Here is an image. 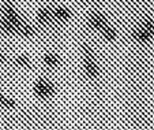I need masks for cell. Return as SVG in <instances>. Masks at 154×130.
<instances>
[{
	"instance_id": "277c9868",
	"label": "cell",
	"mask_w": 154,
	"mask_h": 130,
	"mask_svg": "<svg viewBox=\"0 0 154 130\" xmlns=\"http://www.w3.org/2000/svg\"><path fill=\"white\" fill-rule=\"evenodd\" d=\"M89 23H90V26L94 28V29L102 30V28L106 26V19H105V17L102 14H100V12H93V14L90 15V18H89Z\"/></svg>"
},
{
	"instance_id": "3957f363",
	"label": "cell",
	"mask_w": 154,
	"mask_h": 130,
	"mask_svg": "<svg viewBox=\"0 0 154 130\" xmlns=\"http://www.w3.org/2000/svg\"><path fill=\"white\" fill-rule=\"evenodd\" d=\"M2 14H3L4 19H7L8 22H11L12 25L15 26V29H17L19 25H22V23H23V21L20 19V17L17 14L14 6H12L11 3H6L3 7H2Z\"/></svg>"
},
{
	"instance_id": "4fadbf2b",
	"label": "cell",
	"mask_w": 154,
	"mask_h": 130,
	"mask_svg": "<svg viewBox=\"0 0 154 130\" xmlns=\"http://www.w3.org/2000/svg\"><path fill=\"white\" fill-rule=\"evenodd\" d=\"M82 48H83V55H85V59H96L93 49H91L89 45L83 44V47H82Z\"/></svg>"
},
{
	"instance_id": "7c38bea8",
	"label": "cell",
	"mask_w": 154,
	"mask_h": 130,
	"mask_svg": "<svg viewBox=\"0 0 154 130\" xmlns=\"http://www.w3.org/2000/svg\"><path fill=\"white\" fill-rule=\"evenodd\" d=\"M17 64L22 67H29L30 66V59L26 55H20L17 58Z\"/></svg>"
},
{
	"instance_id": "5b68a950",
	"label": "cell",
	"mask_w": 154,
	"mask_h": 130,
	"mask_svg": "<svg viewBox=\"0 0 154 130\" xmlns=\"http://www.w3.org/2000/svg\"><path fill=\"white\" fill-rule=\"evenodd\" d=\"M85 70L90 78H97L100 74L98 66L96 63V59H85Z\"/></svg>"
},
{
	"instance_id": "7a4b0ae2",
	"label": "cell",
	"mask_w": 154,
	"mask_h": 130,
	"mask_svg": "<svg viewBox=\"0 0 154 130\" xmlns=\"http://www.w3.org/2000/svg\"><path fill=\"white\" fill-rule=\"evenodd\" d=\"M34 93L41 99H48L55 95V85L47 80H40L34 85Z\"/></svg>"
},
{
	"instance_id": "ba28073f",
	"label": "cell",
	"mask_w": 154,
	"mask_h": 130,
	"mask_svg": "<svg viewBox=\"0 0 154 130\" xmlns=\"http://www.w3.org/2000/svg\"><path fill=\"white\" fill-rule=\"evenodd\" d=\"M44 63L49 67H56L60 63V59H59V56L55 55V54H45V55H44Z\"/></svg>"
},
{
	"instance_id": "8992f818",
	"label": "cell",
	"mask_w": 154,
	"mask_h": 130,
	"mask_svg": "<svg viewBox=\"0 0 154 130\" xmlns=\"http://www.w3.org/2000/svg\"><path fill=\"white\" fill-rule=\"evenodd\" d=\"M52 12H51V10L48 8H41L40 11L37 12V19L40 23H44V25H47V23H49L51 21H52Z\"/></svg>"
},
{
	"instance_id": "2e32d148",
	"label": "cell",
	"mask_w": 154,
	"mask_h": 130,
	"mask_svg": "<svg viewBox=\"0 0 154 130\" xmlns=\"http://www.w3.org/2000/svg\"><path fill=\"white\" fill-rule=\"evenodd\" d=\"M3 100H4V96L2 95V93H0V106H2V104H3Z\"/></svg>"
},
{
	"instance_id": "5bb4252c",
	"label": "cell",
	"mask_w": 154,
	"mask_h": 130,
	"mask_svg": "<svg viewBox=\"0 0 154 130\" xmlns=\"http://www.w3.org/2000/svg\"><path fill=\"white\" fill-rule=\"evenodd\" d=\"M2 106H4L6 108H14L15 107V101L12 100V99H10V97H4L3 104H2Z\"/></svg>"
},
{
	"instance_id": "6da1fadb",
	"label": "cell",
	"mask_w": 154,
	"mask_h": 130,
	"mask_svg": "<svg viewBox=\"0 0 154 130\" xmlns=\"http://www.w3.org/2000/svg\"><path fill=\"white\" fill-rule=\"evenodd\" d=\"M154 36V22L151 19H145L132 33V37L138 43H147Z\"/></svg>"
},
{
	"instance_id": "30bf717a",
	"label": "cell",
	"mask_w": 154,
	"mask_h": 130,
	"mask_svg": "<svg viewBox=\"0 0 154 130\" xmlns=\"http://www.w3.org/2000/svg\"><path fill=\"white\" fill-rule=\"evenodd\" d=\"M17 32L19 33V34H22V36H25V37H32L33 34H34V30L30 28L27 23H22V25H19L17 28Z\"/></svg>"
},
{
	"instance_id": "9c48e42d",
	"label": "cell",
	"mask_w": 154,
	"mask_h": 130,
	"mask_svg": "<svg viewBox=\"0 0 154 130\" xmlns=\"http://www.w3.org/2000/svg\"><path fill=\"white\" fill-rule=\"evenodd\" d=\"M0 30L4 32V33H7V34H11V33L17 32L15 26L12 25L11 22H8L7 19H4V18H2V21H0Z\"/></svg>"
},
{
	"instance_id": "9a60e30c",
	"label": "cell",
	"mask_w": 154,
	"mask_h": 130,
	"mask_svg": "<svg viewBox=\"0 0 154 130\" xmlns=\"http://www.w3.org/2000/svg\"><path fill=\"white\" fill-rule=\"evenodd\" d=\"M3 62H6V55L3 52H0V63H3Z\"/></svg>"
},
{
	"instance_id": "8fae6325",
	"label": "cell",
	"mask_w": 154,
	"mask_h": 130,
	"mask_svg": "<svg viewBox=\"0 0 154 130\" xmlns=\"http://www.w3.org/2000/svg\"><path fill=\"white\" fill-rule=\"evenodd\" d=\"M102 34H104V37L106 38V40H109V41H113L115 38H116V36H117V33H116V30L112 28V26H109V25H106L105 28H102Z\"/></svg>"
},
{
	"instance_id": "52a82bcc",
	"label": "cell",
	"mask_w": 154,
	"mask_h": 130,
	"mask_svg": "<svg viewBox=\"0 0 154 130\" xmlns=\"http://www.w3.org/2000/svg\"><path fill=\"white\" fill-rule=\"evenodd\" d=\"M52 14L55 15L57 19H61V21H67L71 18V12L68 11L67 8H64V7H56L52 11Z\"/></svg>"
}]
</instances>
